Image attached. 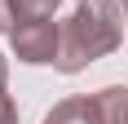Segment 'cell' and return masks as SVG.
Returning <instances> with one entry per match:
<instances>
[{"label": "cell", "instance_id": "cell-1", "mask_svg": "<svg viewBox=\"0 0 128 124\" xmlns=\"http://www.w3.org/2000/svg\"><path fill=\"white\" fill-rule=\"evenodd\" d=\"M124 40V13L115 0H80L71 18L62 22V49H58V71L75 75L84 67H93L97 58L119 49Z\"/></svg>", "mask_w": 128, "mask_h": 124}, {"label": "cell", "instance_id": "cell-2", "mask_svg": "<svg viewBox=\"0 0 128 124\" xmlns=\"http://www.w3.org/2000/svg\"><path fill=\"white\" fill-rule=\"evenodd\" d=\"M9 44L18 53V62L26 67H44V62H58V49H62V27L53 18H26V22L9 27Z\"/></svg>", "mask_w": 128, "mask_h": 124}, {"label": "cell", "instance_id": "cell-3", "mask_svg": "<svg viewBox=\"0 0 128 124\" xmlns=\"http://www.w3.org/2000/svg\"><path fill=\"white\" fill-rule=\"evenodd\" d=\"M93 111L97 124H128V89L124 84H106L93 93Z\"/></svg>", "mask_w": 128, "mask_h": 124}, {"label": "cell", "instance_id": "cell-4", "mask_svg": "<svg viewBox=\"0 0 128 124\" xmlns=\"http://www.w3.org/2000/svg\"><path fill=\"white\" fill-rule=\"evenodd\" d=\"M40 124H97V111H93V98H62Z\"/></svg>", "mask_w": 128, "mask_h": 124}, {"label": "cell", "instance_id": "cell-5", "mask_svg": "<svg viewBox=\"0 0 128 124\" xmlns=\"http://www.w3.org/2000/svg\"><path fill=\"white\" fill-rule=\"evenodd\" d=\"M58 5H62V0H9L13 22H26V18H53Z\"/></svg>", "mask_w": 128, "mask_h": 124}, {"label": "cell", "instance_id": "cell-6", "mask_svg": "<svg viewBox=\"0 0 128 124\" xmlns=\"http://www.w3.org/2000/svg\"><path fill=\"white\" fill-rule=\"evenodd\" d=\"M0 124H18V106H13V98L0 89Z\"/></svg>", "mask_w": 128, "mask_h": 124}, {"label": "cell", "instance_id": "cell-7", "mask_svg": "<svg viewBox=\"0 0 128 124\" xmlns=\"http://www.w3.org/2000/svg\"><path fill=\"white\" fill-rule=\"evenodd\" d=\"M9 22H13V9H9V0H0V31H9Z\"/></svg>", "mask_w": 128, "mask_h": 124}, {"label": "cell", "instance_id": "cell-8", "mask_svg": "<svg viewBox=\"0 0 128 124\" xmlns=\"http://www.w3.org/2000/svg\"><path fill=\"white\" fill-rule=\"evenodd\" d=\"M9 84V62H4V53H0V89Z\"/></svg>", "mask_w": 128, "mask_h": 124}, {"label": "cell", "instance_id": "cell-9", "mask_svg": "<svg viewBox=\"0 0 128 124\" xmlns=\"http://www.w3.org/2000/svg\"><path fill=\"white\" fill-rule=\"evenodd\" d=\"M124 18H128V0H124Z\"/></svg>", "mask_w": 128, "mask_h": 124}]
</instances>
